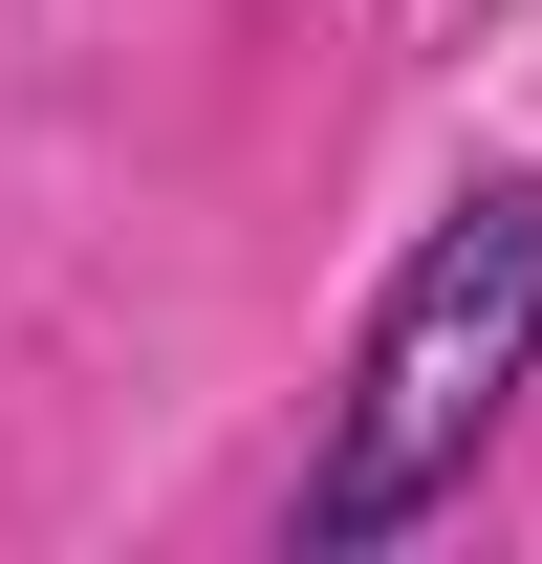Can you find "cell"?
<instances>
[{"label": "cell", "mask_w": 542, "mask_h": 564, "mask_svg": "<svg viewBox=\"0 0 542 564\" xmlns=\"http://www.w3.org/2000/svg\"><path fill=\"white\" fill-rule=\"evenodd\" d=\"M521 369H542V174H477L391 261L369 348H347V413H326V456H304V543L434 521V499L477 478V434L521 413Z\"/></svg>", "instance_id": "obj_1"}]
</instances>
